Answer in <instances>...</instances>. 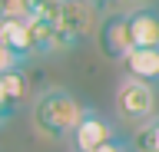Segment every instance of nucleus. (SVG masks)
Listing matches in <instances>:
<instances>
[{"label": "nucleus", "mask_w": 159, "mask_h": 152, "mask_svg": "<svg viewBox=\"0 0 159 152\" xmlns=\"http://www.w3.org/2000/svg\"><path fill=\"white\" fill-rule=\"evenodd\" d=\"M83 102L66 89V86H43L33 99V126L47 139H70L83 116Z\"/></svg>", "instance_id": "1"}, {"label": "nucleus", "mask_w": 159, "mask_h": 152, "mask_svg": "<svg viewBox=\"0 0 159 152\" xmlns=\"http://www.w3.org/2000/svg\"><path fill=\"white\" fill-rule=\"evenodd\" d=\"M93 27H96V10L86 0H66V7L53 20V53L80 46L93 33Z\"/></svg>", "instance_id": "2"}, {"label": "nucleus", "mask_w": 159, "mask_h": 152, "mask_svg": "<svg viewBox=\"0 0 159 152\" xmlns=\"http://www.w3.org/2000/svg\"><path fill=\"white\" fill-rule=\"evenodd\" d=\"M113 102H116V116L133 122V126H143L152 116H159V93H156L152 83H139V80H129L126 76L116 86Z\"/></svg>", "instance_id": "3"}, {"label": "nucleus", "mask_w": 159, "mask_h": 152, "mask_svg": "<svg viewBox=\"0 0 159 152\" xmlns=\"http://www.w3.org/2000/svg\"><path fill=\"white\" fill-rule=\"evenodd\" d=\"M116 139V126L109 119L106 112H99L96 106H86L83 116H80L76 129L70 136V152H96L99 145H106V142Z\"/></svg>", "instance_id": "4"}, {"label": "nucleus", "mask_w": 159, "mask_h": 152, "mask_svg": "<svg viewBox=\"0 0 159 152\" xmlns=\"http://www.w3.org/2000/svg\"><path fill=\"white\" fill-rule=\"evenodd\" d=\"M96 43L103 56L113 63H123L129 53L136 50L133 46V33H129V10H113L106 13L96 27Z\"/></svg>", "instance_id": "5"}, {"label": "nucleus", "mask_w": 159, "mask_h": 152, "mask_svg": "<svg viewBox=\"0 0 159 152\" xmlns=\"http://www.w3.org/2000/svg\"><path fill=\"white\" fill-rule=\"evenodd\" d=\"M0 50L17 56L20 66L37 56V46H33V30H30V17H3L0 20Z\"/></svg>", "instance_id": "6"}, {"label": "nucleus", "mask_w": 159, "mask_h": 152, "mask_svg": "<svg viewBox=\"0 0 159 152\" xmlns=\"http://www.w3.org/2000/svg\"><path fill=\"white\" fill-rule=\"evenodd\" d=\"M129 33L136 50H159V7L139 3L129 10Z\"/></svg>", "instance_id": "7"}, {"label": "nucleus", "mask_w": 159, "mask_h": 152, "mask_svg": "<svg viewBox=\"0 0 159 152\" xmlns=\"http://www.w3.org/2000/svg\"><path fill=\"white\" fill-rule=\"evenodd\" d=\"M30 99V83H27V73L23 70H10V73H0V119L10 122L23 109V102Z\"/></svg>", "instance_id": "8"}, {"label": "nucleus", "mask_w": 159, "mask_h": 152, "mask_svg": "<svg viewBox=\"0 0 159 152\" xmlns=\"http://www.w3.org/2000/svg\"><path fill=\"white\" fill-rule=\"evenodd\" d=\"M119 66H123V73L129 80L152 83V86L159 83V50H133Z\"/></svg>", "instance_id": "9"}, {"label": "nucleus", "mask_w": 159, "mask_h": 152, "mask_svg": "<svg viewBox=\"0 0 159 152\" xmlns=\"http://www.w3.org/2000/svg\"><path fill=\"white\" fill-rule=\"evenodd\" d=\"M136 152H159V116H152L149 122L136 126V132L129 136Z\"/></svg>", "instance_id": "10"}, {"label": "nucleus", "mask_w": 159, "mask_h": 152, "mask_svg": "<svg viewBox=\"0 0 159 152\" xmlns=\"http://www.w3.org/2000/svg\"><path fill=\"white\" fill-rule=\"evenodd\" d=\"M96 152H136V149H133V139H126V136H116L113 142H106V145H99Z\"/></svg>", "instance_id": "11"}, {"label": "nucleus", "mask_w": 159, "mask_h": 152, "mask_svg": "<svg viewBox=\"0 0 159 152\" xmlns=\"http://www.w3.org/2000/svg\"><path fill=\"white\" fill-rule=\"evenodd\" d=\"M86 3H89L96 13H103V17H106V13H113V7H116V0H86Z\"/></svg>", "instance_id": "12"}, {"label": "nucleus", "mask_w": 159, "mask_h": 152, "mask_svg": "<svg viewBox=\"0 0 159 152\" xmlns=\"http://www.w3.org/2000/svg\"><path fill=\"white\" fill-rule=\"evenodd\" d=\"M133 3H136V7H139V3H149V0H133Z\"/></svg>", "instance_id": "13"}]
</instances>
